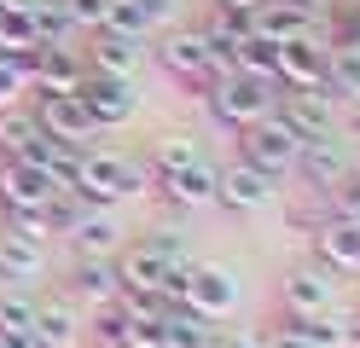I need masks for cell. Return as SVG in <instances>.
<instances>
[{
	"label": "cell",
	"instance_id": "cell-27",
	"mask_svg": "<svg viewBox=\"0 0 360 348\" xmlns=\"http://www.w3.org/2000/svg\"><path fill=\"white\" fill-rule=\"evenodd\" d=\"M87 325H94V342H99V348H128L134 308L117 296V302H105V308H94V314H87Z\"/></svg>",
	"mask_w": 360,
	"mask_h": 348
},
{
	"label": "cell",
	"instance_id": "cell-39",
	"mask_svg": "<svg viewBox=\"0 0 360 348\" xmlns=\"http://www.w3.org/2000/svg\"><path fill=\"white\" fill-rule=\"evenodd\" d=\"M262 348H308V342H297L290 331H267V337H262Z\"/></svg>",
	"mask_w": 360,
	"mask_h": 348
},
{
	"label": "cell",
	"instance_id": "cell-23",
	"mask_svg": "<svg viewBox=\"0 0 360 348\" xmlns=\"http://www.w3.org/2000/svg\"><path fill=\"white\" fill-rule=\"evenodd\" d=\"M279 331H290L308 348H343L349 342V319L337 308H326V314H279Z\"/></svg>",
	"mask_w": 360,
	"mask_h": 348
},
{
	"label": "cell",
	"instance_id": "cell-11",
	"mask_svg": "<svg viewBox=\"0 0 360 348\" xmlns=\"http://www.w3.org/2000/svg\"><path fill=\"white\" fill-rule=\"evenodd\" d=\"M290 174H297L314 198H326L337 180H349V151H343V139H337V134H326V139H302L297 169H290Z\"/></svg>",
	"mask_w": 360,
	"mask_h": 348
},
{
	"label": "cell",
	"instance_id": "cell-21",
	"mask_svg": "<svg viewBox=\"0 0 360 348\" xmlns=\"http://www.w3.org/2000/svg\"><path fill=\"white\" fill-rule=\"evenodd\" d=\"M47 273V244L35 238H18V232H0V285H35Z\"/></svg>",
	"mask_w": 360,
	"mask_h": 348
},
{
	"label": "cell",
	"instance_id": "cell-35",
	"mask_svg": "<svg viewBox=\"0 0 360 348\" xmlns=\"http://www.w3.org/2000/svg\"><path fill=\"white\" fill-rule=\"evenodd\" d=\"M337 139H360V105H343V122H337Z\"/></svg>",
	"mask_w": 360,
	"mask_h": 348
},
{
	"label": "cell",
	"instance_id": "cell-36",
	"mask_svg": "<svg viewBox=\"0 0 360 348\" xmlns=\"http://www.w3.org/2000/svg\"><path fill=\"white\" fill-rule=\"evenodd\" d=\"M262 6V0H215V12H227V18H250Z\"/></svg>",
	"mask_w": 360,
	"mask_h": 348
},
{
	"label": "cell",
	"instance_id": "cell-7",
	"mask_svg": "<svg viewBox=\"0 0 360 348\" xmlns=\"http://www.w3.org/2000/svg\"><path fill=\"white\" fill-rule=\"evenodd\" d=\"M215 203L227 215H262V209L279 203V180L250 169V162H233V169H215Z\"/></svg>",
	"mask_w": 360,
	"mask_h": 348
},
{
	"label": "cell",
	"instance_id": "cell-40",
	"mask_svg": "<svg viewBox=\"0 0 360 348\" xmlns=\"http://www.w3.org/2000/svg\"><path fill=\"white\" fill-rule=\"evenodd\" d=\"M35 0H0V18H30Z\"/></svg>",
	"mask_w": 360,
	"mask_h": 348
},
{
	"label": "cell",
	"instance_id": "cell-29",
	"mask_svg": "<svg viewBox=\"0 0 360 348\" xmlns=\"http://www.w3.org/2000/svg\"><path fill=\"white\" fill-rule=\"evenodd\" d=\"M41 53V41H35V23L30 18H0V58H18L30 70V58Z\"/></svg>",
	"mask_w": 360,
	"mask_h": 348
},
{
	"label": "cell",
	"instance_id": "cell-8",
	"mask_svg": "<svg viewBox=\"0 0 360 348\" xmlns=\"http://www.w3.org/2000/svg\"><path fill=\"white\" fill-rule=\"evenodd\" d=\"M30 116H35V128H41V134L64 139V146H82V151H87V139L99 134V128H94V116H87V105L76 99V93H35Z\"/></svg>",
	"mask_w": 360,
	"mask_h": 348
},
{
	"label": "cell",
	"instance_id": "cell-22",
	"mask_svg": "<svg viewBox=\"0 0 360 348\" xmlns=\"http://www.w3.org/2000/svg\"><path fill=\"white\" fill-rule=\"evenodd\" d=\"M76 331H82V314H76L64 296H35V325H30V337H35L41 348L76 342Z\"/></svg>",
	"mask_w": 360,
	"mask_h": 348
},
{
	"label": "cell",
	"instance_id": "cell-34",
	"mask_svg": "<svg viewBox=\"0 0 360 348\" xmlns=\"http://www.w3.org/2000/svg\"><path fill=\"white\" fill-rule=\"evenodd\" d=\"M105 6H110V0H64V12H70V23H76L82 35L105 23Z\"/></svg>",
	"mask_w": 360,
	"mask_h": 348
},
{
	"label": "cell",
	"instance_id": "cell-2",
	"mask_svg": "<svg viewBox=\"0 0 360 348\" xmlns=\"http://www.w3.org/2000/svg\"><path fill=\"white\" fill-rule=\"evenodd\" d=\"M204 105H210V116H215L227 134H238V128L262 122V116L279 105V87L267 82V76H250V70H227V76H215V82H210Z\"/></svg>",
	"mask_w": 360,
	"mask_h": 348
},
{
	"label": "cell",
	"instance_id": "cell-30",
	"mask_svg": "<svg viewBox=\"0 0 360 348\" xmlns=\"http://www.w3.org/2000/svg\"><path fill=\"white\" fill-rule=\"evenodd\" d=\"M238 70H250V76H267V82H274V76H279V46L262 41V35H244V46H238Z\"/></svg>",
	"mask_w": 360,
	"mask_h": 348
},
{
	"label": "cell",
	"instance_id": "cell-42",
	"mask_svg": "<svg viewBox=\"0 0 360 348\" xmlns=\"http://www.w3.org/2000/svg\"><path fill=\"white\" fill-rule=\"evenodd\" d=\"M349 6H360V0H349Z\"/></svg>",
	"mask_w": 360,
	"mask_h": 348
},
{
	"label": "cell",
	"instance_id": "cell-41",
	"mask_svg": "<svg viewBox=\"0 0 360 348\" xmlns=\"http://www.w3.org/2000/svg\"><path fill=\"white\" fill-rule=\"evenodd\" d=\"M302 6H320V12H326V6H331V0H302Z\"/></svg>",
	"mask_w": 360,
	"mask_h": 348
},
{
	"label": "cell",
	"instance_id": "cell-24",
	"mask_svg": "<svg viewBox=\"0 0 360 348\" xmlns=\"http://www.w3.org/2000/svg\"><path fill=\"white\" fill-rule=\"evenodd\" d=\"M320 93L331 105H360V46H331Z\"/></svg>",
	"mask_w": 360,
	"mask_h": 348
},
{
	"label": "cell",
	"instance_id": "cell-33",
	"mask_svg": "<svg viewBox=\"0 0 360 348\" xmlns=\"http://www.w3.org/2000/svg\"><path fill=\"white\" fill-rule=\"evenodd\" d=\"M24 93H30V70L18 58H0V110H12Z\"/></svg>",
	"mask_w": 360,
	"mask_h": 348
},
{
	"label": "cell",
	"instance_id": "cell-3",
	"mask_svg": "<svg viewBox=\"0 0 360 348\" xmlns=\"http://www.w3.org/2000/svg\"><path fill=\"white\" fill-rule=\"evenodd\" d=\"M151 58H157V70H163V76H169L180 93H186V99H204V93H210V82L221 76L198 30H169V35H157Z\"/></svg>",
	"mask_w": 360,
	"mask_h": 348
},
{
	"label": "cell",
	"instance_id": "cell-25",
	"mask_svg": "<svg viewBox=\"0 0 360 348\" xmlns=\"http://www.w3.org/2000/svg\"><path fill=\"white\" fill-rule=\"evenodd\" d=\"M163 348H215V325L192 308H169L163 314Z\"/></svg>",
	"mask_w": 360,
	"mask_h": 348
},
{
	"label": "cell",
	"instance_id": "cell-1",
	"mask_svg": "<svg viewBox=\"0 0 360 348\" xmlns=\"http://www.w3.org/2000/svg\"><path fill=\"white\" fill-rule=\"evenodd\" d=\"M70 192L82 203H94V209H117L128 198L151 192V169L140 157H128V151H94V146H87L82 162H76V186H70Z\"/></svg>",
	"mask_w": 360,
	"mask_h": 348
},
{
	"label": "cell",
	"instance_id": "cell-15",
	"mask_svg": "<svg viewBox=\"0 0 360 348\" xmlns=\"http://www.w3.org/2000/svg\"><path fill=\"white\" fill-rule=\"evenodd\" d=\"M326 58H331V41L314 30V35H302V41H285L279 46V87H320L326 82Z\"/></svg>",
	"mask_w": 360,
	"mask_h": 348
},
{
	"label": "cell",
	"instance_id": "cell-28",
	"mask_svg": "<svg viewBox=\"0 0 360 348\" xmlns=\"http://www.w3.org/2000/svg\"><path fill=\"white\" fill-rule=\"evenodd\" d=\"M35 134H41V128H35V116H30V110H18V105H12V110H0V157H12V162H18V157L35 146Z\"/></svg>",
	"mask_w": 360,
	"mask_h": 348
},
{
	"label": "cell",
	"instance_id": "cell-31",
	"mask_svg": "<svg viewBox=\"0 0 360 348\" xmlns=\"http://www.w3.org/2000/svg\"><path fill=\"white\" fill-rule=\"evenodd\" d=\"M0 232H18V238L47 244L53 238V221H47V209H6V215H0Z\"/></svg>",
	"mask_w": 360,
	"mask_h": 348
},
{
	"label": "cell",
	"instance_id": "cell-26",
	"mask_svg": "<svg viewBox=\"0 0 360 348\" xmlns=\"http://www.w3.org/2000/svg\"><path fill=\"white\" fill-rule=\"evenodd\" d=\"M30 23H35V41H41V46H70V41L82 35L76 23H70V12H64V0H35Z\"/></svg>",
	"mask_w": 360,
	"mask_h": 348
},
{
	"label": "cell",
	"instance_id": "cell-6",
	"mask_svg": "<svg viewBox=\"0 0 360 348\" xmlns=\"http://www.w3.org/2000/svg\"><path fill=\"white\" fill-rule=\"evenodd\" d=\"M76 99L87 105L94 116V128H122L134 122V110H140V93H134V76H105V70H87Z\"/></svg>",
	"mask_w": 360,
	"mask_h": 348
},
{
	"label": "cell",
	"instance_id": "cell-18",
	"mask_svg": "<svg viewBox=\"0 0 360 348\" xmlns=\"http://www.w3.org/2000/svg\"><path fill=\"white\" fill-rule=\"evenodd\" d=\"M58 238H70V250H76V255H110V250L122 244V226H117V215H110V209L82 203Z\"/></svg>",
	"mask_w": 360,
	"mask_h": 348
},
{
	"label": "cell",
	"instance_id": "cell-9",
	"mask_svg": "<svg viewBox=\"0 0 360 348\" xmlns=\"http://www.w3.org/2000/svg\"><path fill=\"white\" fill-rule=\"evenodd\" d=\"M64 302H70L76 314H94L105 302H117V267H110V255H76V267L64 273Z\"/></svg>",
	"mask_w": 360,
	"mask_h": 348
},
{
	"label": "cell",
	"instance_id": "cell-5",
	"mask_svg": "<svg viewBox=\"0 0 360 348\" xmlns=\"http://www.w3.org/2000/svg\"><path fill=\"white\" fill-rule=\"evenodd\" d=\"M180 308L204 314L210 325L233 319L238 314V273L221 267V262H192L186 267V296H180Z\"/></svg>",
	"mask_w": 360,
	"mask_h": 348
},
{
	"label": "cell",
	"instance_id": "cell-38",
	"mask_svg": "<svg viewBox=\"0 0 360 348\" xmlns=\"http://www.w3.org/2000/svg\"><path fill=\"white\" fill-rule=\"evenodd\" d=\"M0 348H41L30 331H0Z\"/></svg>",
	"mask_w": 360,
	"mask_h": 348
},
{
	"label": "cell",
	"instance_id": "cell-13",
	"mask_svg": "<svg viewBox=\"0 0 360 348\" xmlns=\"http://www.w3.org/2000/svg\"><path fill=\"white\" fill-rule=\"evenodd\" d=\"M151 192H163L174 209H204V203H215V169L204 157H186L174 169L151 174Z\"/></svg>",
	"mask_w": 360,
	"mask_h": 348
},
{
	"label": "cell",
	"instance_id": "cell-37",
	"mask_svg": "<svg viewBox=\"0 0 360 348\" xmlns=\"http://www.w3.org/2000/svg\"><path fill=\"white\" fill-rule=\"evenodd\" d=\"M215 348H262L256 331H233V337H215Z\"/></svg>",
	"mask_w": 360,
	"mask_h": 348
},
{
	"label": "cell",
	"instance_id": "cell-19",
	"mask_svg": "<svg viewBox=\"0 0 360 348\" xmlns=\"http://www.w3.org/2000/svg\"><path fill=\"white\" fill-rule=\"evenodd\" d=\"M58 192V186L30 169V162H12V157H0V215L6 209H47V198Z\"/></svg>",
	"mask_w": 360,
	"mask_h": 348
},
{
	"label": "cell",
	"instance_id": "cell-4",
	"mask_svg": "<svg viewBox=\"0 0 360 348\" xmlns=\"http://www.w3.org/2000/svg\"><path fill=\"white\" fill-rule=\"evenodd\" d=\"M297 151H302V134L290 128L279 110H267L262 122L238 128V162H250V169L274 174V180H285L290 169H297Z\"/></svg>",
	"mask_w": 360,
	"mask_h": 348
},
{
	"label": "cell",
	"instance_id": "cell-32",
	"mask_svg": "<svg viewBox=\"0 0 360 348\" xmlns=\"http://www.w3.org/2000/svg\"><path fill=\"white\" fill-rule=\"evenodd\" d=\"M35 325V296L30 290H0V331H30Z\"/></svg>",
	"mask_w": 360,
	"mask_h": 348
},
{
	"label": "cell",
	"instance_id": "cell-20",
	"mask_svg": "<svg viewBox=\"0 0 360 348\" xmlns=\"http://www.w3.org/2000/svg\"><path fill=\"white\" fill-rule=\"evenodd\" d=\"M146 58V41L110 35V30H87V70H105V76H134Z\"/></svg>",
	"mask_w": 360,
	"mask_h": 348
},
{
	"label": "cell",
	"instance_id": "cell-16",
	"mask_svg": "<svg viewBox=\"0 0 360 348\" xmlns=\"http://www.w3.org/2000/svg\"><path fill=\"white\" fill-rule=\"evenodd\" d=\"M337 308V273H326L320 262L314 267H297L279 290V314H326Z\"/></svg>",
	"mask_w": 360,
	"mask_h": 348
},
{
	"label": "cell",
	"instance_id": "cell-17",
	"mask_svg": "<svg viewBox=\"0 0 360 348\" xmlns=\"http://www.w3.org/2000/svg\"><path fill=\"white\" fill-rule=\"evenodd\" d=\"M87 76V58L76 46H41L30 58V93H76Z\"/></svg>",
	"mask_w": 360,
	"mask_h": 348
},
{
	"label": "cell",
	"instance_id": "cell-14",
	"mask_svg": "<svg viewBox=\"0 0 360 348\" xmlns=\"http://www.w3.org/2000/svg\"><path fill=\"white\" fill-rule=\"evenodd\" d=\"M308 238H314V262H320L326 273H337V278H360V226L326 215L320 226L308 232Z\"/></svg>",
	"mask_w": 360,
	"mask_h": 348
},
{
	"label": "cell",
	"instance_id": "cell-12",
	"mask_svg": "<svg viewBox=\"0 0 360 348\" xmlns=\"http://www.w3.org/2000/svg\"><path fill=\"white\" fill-rule=\"evenodd\" d=\"M279 87V82H274ZM290 128H297L302 139H326V134H337V105L326 99L320 87H279V105H274Z\"/></svg>",
	"mask_w": 360,
	"mask_h": 348
},
{
	"label": "cell",
	"instance_id": "cell-10",
	"mask_svg": "<svg viewBox=\"0 0 360 348\" xmlns=\"http://www.w3.org/2000/svg\"><path fill=\"white\" fill-rule=\"evenodd\" d=\"M320 18H326V12H320V6H302V0H262V6L250 12V35L285 46V41L314 35V30H320Z\"/></svg>",
	"mask_w": 360,
	"mask_h": 348
}]
</instances>
